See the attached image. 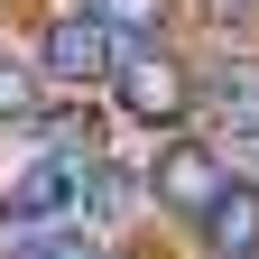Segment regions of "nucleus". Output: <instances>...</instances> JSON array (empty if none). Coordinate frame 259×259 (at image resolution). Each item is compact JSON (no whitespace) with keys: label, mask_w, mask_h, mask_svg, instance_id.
Masks as SVG:
<instances>
[{"label":"nucleus","mask_w":259,"mask_h":259,"mask_svg":"<svg viewBox=\"0 0 259 259\" xmlns=\"http://www.w3.org/2000/svg\"><path fill=\"white\" fill-rule=\"evenodd\" d=\"M28 259H102V241L74 232V222H56V232H28Z\"/></svg>","instance_id":"6e6552de"},{"label":"nucleus","mask_w":259,"mask_h":259,"mask_svg":"<svg viewBox=\"0 0 259 259\" xmlns=\"http://www.w3.org/2000/svg\"><path fill=\"white\" fill-rule=\"evenodd\" d=\"M222 185H232V167H222L213 148H167V157H157V204L185 213V222H204Z\"/></svg>","instance_id":"20e7f679"},{"label":"nucleus","mask_w":259,"mask_h":259,"mask_svg":"<svg viewBox=\"0 0 259 259\" xmlns=\"http://www.w3.org/2000/svg\"><path fill=\"white\" fill-rule=\"evenodd\" d=\"M28 111H37V74L0 56V120H28Z\"/></svg>","instance_id":"1a4fd4ad"},{"label":"nucleus","mask_w":259,"mask_h":259,"mask_svg":"<svg viewBox=\"0 0 259 259\" xmlns=\"http://www.w3.org/2000/svg\"><path fill=\"white\" fill-rule=\"evenodd\" d=\"M37 65H47L56 83H93V74L111 65V28H102V10H65V19H47Z\"/></svg>","instance_id":"f03ea898"},{"label":"nucleus","mask_w":259,"mask_h":259,"mask_svg":"<svg viewBox=\"0 0 259 259\" xmlns=\"http://www.w3.org/2000/svg\"><path fill=\"white\" fill-rule=\"evenodd\" d=\"M74 204H83V167H74V157H37V167H19L10 194H0L10 222H56V213H74Z\"/></svg>","instance_id":"7ed1b4c3"},{"label":"nucleus","mask_w":259,"mask_h":259,"mask_svg":"<svg viewBox=\"0 0 259 259\" xmlns=\"http://www.w3.org/2000/svg\"><path fill=\"white\" fill-rule=\"evenodd\" d=\"M102 10L111 37H157V19H167V0H93Z\"/></svg>","instance_id":"0eeeda50"},{"label":"nucleus","mask_w":259,"mask_h":259,"mask_svg":"<svg viewBox=\"0 0 259 259\" xmlns=\"http://www.w3.org/2000/svg\"><path fill=\"white\" fill-rule=\"evenodd\" d=\"M185 102H194V83H185V65H176V56H130V65H120V111H130V120L176 130Z\"/></svg>","instance_id":"f257e3e1"},{"label":"nucleus","mask_w":259,"mask_h":259,"mask_svg":"<svg viewBox=\"0 0 259 259\" xmlns=\"http://www.w3.org/2000/svg\"><path fill=\"white\" fill-rule=\"evenodd\" d=\"M204 241H213V259H259V185H222L213 194V213H204Z\"/></svg>","instance_id":"39448f33"},{"label":"nucleus","mask_w":259,"mask_h":259,"mask_svg":"<svg viewBox=\"0 0 259 259\" xmlns=\"http://www.w3.org/2000/svg\"><path fill=\"white\" fill-rule=\"evenodd\" d=\"M213 111H222V130L259 139V56H232V65L213 74Z\"/></svg>","instance_id":"423d86ee"}]
</instances>
